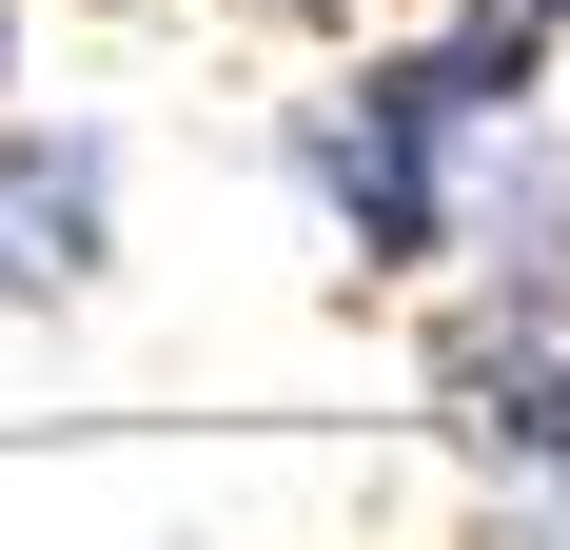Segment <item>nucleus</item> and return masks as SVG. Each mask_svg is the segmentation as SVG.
Wrapping results in <instances>:
<instances>
[{
	"instance_id": "f257e3e1",
	"label": "nucleus",
	"mask_w": 570,
	"mask_h": 550,
	"mask_svg": "<svg viewBox=\"0 0 570 550\" xmlns=\"http://www.w3.org/2000/svg\"><path fill=\"white\" fill-rule=\"evenodd\" d=\"M492 138H531V118H492L433 40H354V79L295 99V177H315V217L354 236V275L472 256V158H492Z\"/></svg>"
},
{
	"instance_id": "f03ea898",
	"label": "nucleus",
	"mask_w": 570,
	"mask_h": 550,
	"mask_svg": "<svg viewBox=\"0 0 570 550\" xmlns=\"http://www.w3.org/2000/svg\"><path fill=\"white\" fill-rule=\"evenodd\" d=\"M433 413H453L472 472L570 492V275H492V295L433 334Z\"/></svg>"
},
{
	"instance_id": "7ed1b4c3",
	"label": "nucleus",
	"mask_w": 570,
	"mask_h": 550,
	"mask_svg": "<svg viewBox=\"0 0 570 550\" xmlns=\"http://www.w3.org/2000/svg\"><path fill=\"white\" fill-rule=\"evenodd\" d=\"M118 275V138L0 118V315H79Z\"/></svg>"
},
{
	"instance_id": "20e7f679",
	"label": "nucleus",
	"mask_w": 570,
	"mask_h": 550,
	"mask_svg": "<svg viewBox=\"0 0 570 550\" xmlns=\"http://www.w3.org/2000/svg\"><path fill=\"white\" fill-rule=\"evenodd\" d=\"M236 20H276V40H374V20H413V0H236Z\"/></svg>"
},
{
	"instance_id": "39448f33",
	"label": "nucleus",
	"mask_w": 570,
	"mask_h": 550,
	"mask_svg": "<svg viewBox=\"0 0 570 550\" xmlns=\"http://www.w3.org/2000/svg\"><path fill=\"white\" fill-rule=\"evenodd\" d=\"M0 99H20V0H0Z\"/></svg>"
}]
</instances>
